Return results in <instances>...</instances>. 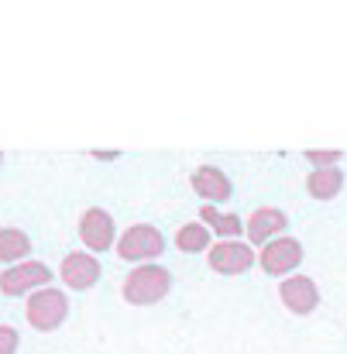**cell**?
<instances>
[{
  "label": "cell",
  "mask_w": 347,
  "mask_h": 354,
  "mask_svg": "<svg viewBox=\"0 0 347 354\" xmlns=\"http://www.w3.org/2000/svg\"><path fill=\"white\" fill-rule=\"evenodd\" d=\"M17 344H21L17 330H14V327H3V324H0V354H14V351H17Z\"/></svg>",
  "instance_id": "cell-16"
},
{
  "label": "cell",
  "mask_w": 347,
  "mask_h": 354,
  "mask_svg": "<svg viewBox=\"0 0 347 354\" xmlns=\"http://www.w3.org/2000/svg\"><path fill=\"white\" fill-rule=\"evenodd\" d=\"M189 183H193L196 196H203L210 207H214V203H221V200H231V179H227L221 169H214V165L196 169V172L189 176Z\"/></svg>",
  "instance_id": "cell-11"
},
{
  "label": "cell",
  "mask_w": 347,
  "mask_h": 354,
  "mask_svg": "<svg viewBox=\"0 0 347 354\" xmlns=\"http://www.w3.org/2000/svg\"><path fill=\"white\" fill-rule=\"evenodd\" d=\"M285 224H289V217H285L282 210L261 207V210H254V214L244 221V231H247V237H251L254 244H272L275 234L285 231Z\"/></svg>",
  "instance_id": "cell-10"
},
{
  "label": "cell",
  "mask_w": 347,
  "mask_h": 354,
  "mask_svg": "<svg viewBox=\"0 0 347 354\" xmlns=\"http://www.w3.org/2000/svg\"><path fill=\"white\" fill-rule=\"evenodd\" d=\"M79 237L90 251H107L114 244V217L100 207H90L79 221Z\"/></svg>",
  "instance_id": "cell-8"
},
{
  "label": "cell",
  "mask_w": 347,
  "mask_h": 354,
  "mask_svg": "<svg viewBox=\"0 0 347 354\" xmlns=\"http://www.w3.org/2000/svg\"><path fill=\"white\" fill-rule=\"evenodd\" d=\"M28 251H31V237L17 227H0V261L7 265H21L28 261Z\"/></svg>",
  "instance_id": "cell-13"
},
{
  "label": "cell",
  "mask_w": 347,
  "mask_h": 354,
  "mask_svg": "<svg viewBox=\"0 0 347 354\" xmlns=\"http://www.w3.org/2000/svg\"><path fill=\"white\" fill-rule=\"evenodd\" d=\"M0 165H3V155H0Z\"/></svg>",
  "instance_id": "cell-18"
},
{
  "label": "cell",
  "mask_w": 347,
  "mask_h": 354,
  "mask_svg": "<svg viewBox=\"0 0 347 354\" xmlns=\"http://www.w3.org/2000/svg\"><path fill=\"white\" fill-rule=\"evenodd\" d=\"M254 265V251L244 241H221L210 248V268L221 275H241Z\"/></svg>",
  "instance_id": "cell-7"
},
{
  "label": "cell",
  "mask_w": 347,
  "mask_h": 354,
  "mask_svg": "<svg viewBox=\"0 0 347 354\" xmlns=\"http://www.w3.org/2000/svg\"><path fill=\"white\" fill-rule=\"evenodd\" d=\"M341 186H344V172H341L337 165H330V169H313L310 179H306V189H310L313 200H334V196L341 193Z\"/></svg>",
  "instance_id": "cell-12"
},
{
  "label": "cell",
  "mask_w": 347,
  "mask_h": 354,
  "mask_svg": "<svg viewBox=\"0 0 347 354\" xmlns=\"http://www.w3.org/2000/svg\"><path fill=\"white\" fill-rule=\"evenodd\" d=\"M169 289H172V275L162 265H138L124 279V299L131 306H151V303L165 299Z\"/></svg>",
  "instance_id": "cell-1"
},
{
  "label": "cell",
  "mask_w": 347,
  "mask_h": 354,
  "mask_svg": "<svg viewBox=\"0 0 347 354\" xmlns=\"http://www.w3.org/2000/svg\"><path fill=\"white\" fill-rule=\"evenodd\" d=\"M279 296H282V303L289 306V313H296V317H306V313H313V310L320 306V289H317V282H313L310 275L282 279Z\"/></svg>",
  "instance_id": "cell-5"
},
{
  "label": "cell",
  "mask_w": 347,
  "mask_h": 354,
  "mask_svg": "<svg viewBox=\"0 0 347 354\" xmlns=\"http://www.w3.org/2000/svg\"><path fill=\"white\" fill-rule=\"evenodd\" d=\"M303 261V244L296 237H275L261 248V268L268 275H289Z\"/></svg>",
  "instance_id": "cell-6"
},
{
  "label": "cell",
  "mask_w": 347,
  "mask_h": 354,
  "mask_svg": "<svg viewBox=\"0 0 347 354\" xmlns=\"http://www.w3.org/2000/svg\"><path fill=\"white\" fill-rule=\"evenodd\" d=\"M207 244H210V234H207L203 224H182L179 234H176L179 251H207Z\"/></svg>",
  "instance_id": "cell-15"
},
{
  "label": "cell",
  "mask_w": 347,
  "mask_h": 354,
  "mask_svg": "<svg viewBox=\"0 0 347 354\" xmlns=\"http://www.w3.org/2000/svg\"><path fill=\"white\" fill-rule=\"evenodd\" d=\"M52 282V268L41 261H21L0 272V292L3 296H24V292H38Z\"/></svg>",
  "instance_id": "cell-4"
},
{
  "label": "cell",
  "mask_w": 347,
  "mask_h": 354,
  "mask_svg": "<svg viewBox=\"0 0 347 354\" xmlns=\"http://www.w3.org/2000/svg\"><path fill=\"white\" fill-rule=\"evenodd\" d=\"M200 217H203V224H210L217 234H224V237H237L244 231V221H241V217H234V214H217L210 203H203Z\"/></svg>",
  "instance_id": "cell-14"
},
{
  "label": "cell",
  "mask_w": 347,
  "mask_h": 354,
  "mask_svg": "<svg viewBox=\"0 0 347 354\" xmlns=\"http://www.w3.org/2000/svg\"><path fill=\"white\" fill-rule=\"evenodd\" d=\"M162 251H165V237L151 224H134L117 241V254L124 261H148L151 265V258H158Z\"/></svg>",
  "instance_id": "cell-3"
},
{
  "label": "cell",
  "mask_w": 347,
  "mask_h": 354,
  "mask_svg": "<svg viewBox=\"0 0 347 354\" xmlns=\"http://www.w3.org/2000/svg\"><path fill=\"white\" fill-rule=\"evenodd\" d=\"M24 313H28V324H31L35 330L48 334V330L62 327V320H66V313H69V299H66L62 289H38V292H31Z\"/></svg>",
  "instance_id": "cell-2"
},
{
  "label": "cell",
  "mask_w": 347,
  "mask_h": 354,
  "mask_svg": "<svg viewBox=\"0 0 347 354\" xmlns=\"http://www.w3.org/2000/svg\"><path fill=\"white\" fill-rule=\"evenodd\" d=\"M306 158L317 165V169H330L341 162V151H306Z\"/></svg>",
  "instance_id": "cell-17"
},
{
  "label": "cell",
  "mask_w": 347,
  "mask_h": 354,
  "mask_svg": "<svg viewBox=\"0 0 347 354\" xmlns=\"http://www.w3.org/2000/svg\"><path fill=\"white\" fill-rule=\"evenodd\" d=\"M97 279H100V261H97L93 254L73 251V254L62 258V282H66L69 289L83 292V289H90Z\"/></svg>",
  "instance_id": "cell-9"
}]
</instances>
